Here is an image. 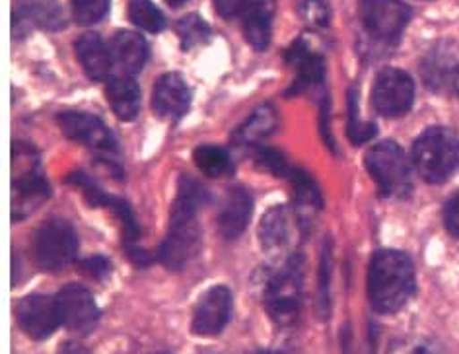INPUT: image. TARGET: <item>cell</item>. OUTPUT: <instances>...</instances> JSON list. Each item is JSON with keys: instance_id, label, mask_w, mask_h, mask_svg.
<instances>
[{"instance_id": "1", "label": "cell", "mask_w": 459, "mask_h": 354, "mask_svg": "<svg viewBox=\"0 0 459 354\" xmlns=\"http://www.w3.org/2000/svg\"><path fill=\"white\" fill-rule=\"evenodd\" d=\"M206 191L191 177H181L178 197L171 207L169 232L160 247V261L171 271H181L199 247L197 214Z\"/></svg>"}, {"instance_id": "2", "label": "cell", "mask_w": 459, "mask_h": 354, "mask_svg": "<svg viewBox=\"0 0 459 354\" xmlns=\"http://www.w3.org/2000/svg\"><path fill=\"white\" fill-rule=\"evenodd\" d=\"M415 292L412 261L395 249H382L372 257L368 271V298L376 312L395 314Z\"/></svg>"}, {"instance_id": "3", "label": "cell", "mask_w": 459, "mask_h": 354, "mask_svg": "<svg viewBox=\"0 0 459 354\" xmlns=\"http://www.w3.org/2000/svg\"><path fill=\"white\" fill-rule=\"evenodd\" d=\"M412 164L429 184H442L459 166V139L444 127L424 131L412 144Z\"/></svg>"}, {"instance_id": "4", "label": "cell", "mask_w": 459, "mask_h": 354, "mask_svg": "<svg viewBox=\"0 0 459 354\" xmlns=\"http://www.w3.org/2000/svg\"><path fill=\"white\" fill-rule=\"evenodd\" d=\"M304 300V272L302 261L289 259L277 275L271 277L265 289V307L273 322L279 325H290L302 310Z\"/></svg>"}, {"instance_id": "5", "label": "cell", "mask_w": 459, "mask_h": 354, "mask_svg": "<svg viewBox=\"0 0 459 354\" xmlns=\"http://www.w3.org/2000/svg\"><path fill=\"white\" fill-rule=\"evenodd\" d=\"M366 169L370 171L382 197H405L411 191V168L394 141L372 146L366 154Z\"/></svg>"}, {"instance_id": "6", "label": "cell", "mask_w": 459, "mask_h": 354, "mask_svg": "<svg viewBox=\"0 0 459 354\" xmlns=\"http://www.w3.org/2000/svg\"><path fill=\"white\" fill-rule=\"evenodd\" d=\"M31 249L41 269L56 272L71 265L76 259L78 236L68 222L51 219L38 228Z\"/></svg>"}, {"instance_id": "7", "label": "cell", "mask_w": 459, "mask_h": 354, "mask_svg": "<svg viewBox=\"0 0 459 354\" xmlns=\"http://www.w3.org/2000/svg\"><path fill=\"white\" fill-rule=\"evenodd\" d=\"M362 26L372 38L392 41L411 20V8L401 0H359Z\"/></svg>"}, {"instance_id": "8", "label": "cell", "mask_w": 459, "mask_h": 354, "mask_svg": "<svg viewBox=\"0 0 459 354\" xmlns=\"http://www.w3.org/2000/svg\"><path fill=\"white\" fill-rule=\"evenodd\" d=\"M374 108L385 117H399L407 113L415 99V84L399 68H384L374 82Z\"/></svg>"}, {"instance_id": "9", "label": "cell", "mask_w": 459, "mask_h": 354, "mask_svg": "<svg viewBox=\"0 0 459 354\" xmlns=\"http://www.w3.org/2000/svg\"><path fill=\"white\" fill-rule=\"evenodd\" d=\"M56 123H59L65 136L91 148V151H98L103 154L117 152V142H115L111 131L106 127V123L94 116H90V113L65 111L56 117Z\"/></svg>"}, {"instance_id": "10", "label": "cell", "mask_w": 459, "mask_h": 354, "mask_svg": "<svg viewBox=\"0 0 459 354\" xmlns=\"http://www.w3.org/2000/svg\"><path fill=\"white\" fill-rule=\"evenodd\" d=\"M16 317L22 331L31 339L43 341L55 333L61 324L56 300L43 294L26 296L16 307Z\"/></svg>"}, {"instance_id": "11", "label": "cell", "mask_w": 459, "mask_h": 354, "mask_svg": "<svg viewBox=\"0 0 459 354\" xmlns=\"http://www.w3.org/2000/svg\"><path fill=\"white\" fill-rule=\"evenodd\" d=\"M56 307H59L61 324L78 333H88L96 327L100 319V307L84 287L68 284L56 294Z\"/></svg>"}, {"instance_id": "12", "label": "cell", "mask_w": 459, "mask_h": 354, "mask_svg": "<svg viewBox=\"0 0 459 354\" xmlns=\"http://www.w3.org/2000/svg\"><path fill=\"white\" fill-rule=\"evenodd\" d=\"M232 292L226 287H214L199 300L193 312L191 329L199 337H214L222 333L232 315Z\"/></svg>"}, {"instance_id": "13", "label": "cell", "mask_w": 459, "mask_h": 354, "mask_svg": "<svg viewBox=\"0 0 459 354\" xmlns=\"http://www.w3.org/2000/svg\"><path fill=\"white\" fill-rule=\"evenodd\" d=\"M191 106V92L179 74L169 73L158 80L152 94V108L156 116L168 121H178L186 116Z\"/></svg>"}, {"instance_id": "14", "label": "cell", "mask_w": 459, "mask_h": 354, "mask_svg": "<svg viewBox=\"0 0 459 354\" xmlns=\"http://www.w3.org/2000/svg\"><path fill=\"white\" fill-rule=\"evenodd\" d=\"M294 214L289 207H273L259 224V242L265 254L277 257L289 249L294 234Z\"/></svg>"}, {"instance_id": "15", "label": "cell", "mask_w": 459, "mask_h": 354, "mask_svg": "<svg viewBox=\"0 0 459 354\" xmlns=\"http://www.w3.org/2000/svg\"><path fill=\"white\" fill-rule=\"evenodd\" d=\"M251 212H254V201L244 187H232L222 201L218 211V232L226 239H236L242 236L247 228Z\"/></svg>"}, {"instance_id": "16", "label": "cell", "mask_w": 459, "mask_h": 354, "mask_svg": "<svg viewBox=\"0 0 459 354\" xmlns=\"http://www.w3.org/2000/svg\"><path fill=\"white\" fill-rule=\"evenodd\" d=\"M16 18L49 31H59L66 26L59 0H14V20Z\"/></svg>"}, {"instance_id": "17", "label": "cell", "mask_w": 459, "mask_h": 354, "mask_svg": "<svg viewBox=\"0 0 459 354\" xmlns=\"http://www.w3.org/2000/svg\"><path fill=\"white\" fill-rule=\"evenodd\" d=\"M111 56L123 74L133 76L143 71L148 59V45L143 36L134 31H117L111 41Z\"/></svg>"}, {"instance_id": "18", "label": "cell", "mask_w": 459, "mask_h": 354, "mask_svg": "<svg viewBox=\"0 0 459 354\" xmlns=\"http://www.w3.org/2000/svg\"><path fill=\"white\" fill-rule=\"evenodd\" d=\"M274 0H247L244 10V36L251 47L265 51L271 43Z\"/></svg>"}, {"instance_id": "19", "label": "cell", "mask_w": 459, "mask_h": 354, "mask_svg": "<svg viewBox=\"0 0 459 354\" xmlns=\"http://www.w3.org/2000/svg\"><path fill=\"white\" fill-rule=\"evenodd\" d=\"M76 55L84 73L91 80H106L111 73V49L103 43L98 33H84L76 39Z\"/></svg>"}, {"instance_id": "20", "label": "cell", "mask_w": 459, "mask_h": 354, "mask_svg": "<svg viewBox=\"0 0 459 354\" xmlns=\"http://www.w3.org/2000/svg\"><path fill=\"white\" fill-rule=\"evenodd\" d=\"M108 101L115 116L121 121L136 119L141 111V88L131 76L111 78L106 88Z\"/></svg>"}, {"instance_id": "21", "label": "cell", "mask_w": 459, "mask_h": 354, "mask_svg": "<svg viewBox=\"0 0 459 354\" xmlns=\"http://www.w3.org/2000/svg\"><path fill=\"white\" fill-rule=\"evenodd\" d=\"M286 61H289L298 73V78L292 88L294 94H300L307 86L317 84L324 80V73H325L324 61H321L319 55H314L309 51L304 41H296L292 47L286 51Z\"/></svg>"}, {"instance_id": "22", "label": "cell", "mask_w": 459, "mask_h": 354, "mask_svg": "<svg viewBox=\"0 0 459 354\" xmlns=\"http://www.w3.org/2000/svg\"><path fill=\"white\" fill-rule=\"evenodd\" d=\"M277 123H279L277 111H274L271 106H263L247 119L244 127L238 131V141L254 146L257 141L263 139V136L273 133L274 127H277Z\"/></svg>"}, {"instance_id": "23", "label": "cell", "mask_w": 459, "mask_h": 354, "mask_svg": "<svg viewBox=\"0 0 459 354\" xmlns=\"http://www.w3.org/2000/svg\"><path fill=\"white\" fill-rule=\"evenodd\" d=\"M193 160L197 168L203 171L204 176L209 177H221L228 174L230 168H232V160H230V154L221 146H199L197 151L193 152Z\"/></svg>"}, {"instance_id": "24", "label": "cell", "mask_w": 459, "mask_h": 354, "mask_svg": "<svg viewBox=\"0 0 459 354\" xmlns=\"http://www.w3.org/2000/svg\"><path fill=\"white\" fill-rule=\"evenodd\" d=\"M129 18L136 28L158 33L166 28V18L152 0H129Z\"/></svg>"}, {"instance_id": "25", "label": "cell", "mask_w": 459, "mask_h": 354, "mask_svg": "<svg viewBox=\"0 0 459 354\" xmlns=\"http://www.w3.org/2000/svg\"><path fill=\"white\" fill-rule=\"evenodd\" d=\"M176 31H178L183 51L197 47V45L206 43L211 38L209 24H206V22L197 14H189L186 18H181L176 24Z\"/></svg>"}, {"instance_id": "26", "label": "cell", "mask_w": 459, "mask_h": 354, "mask_svg": "<svg viewBox=\"0 0 459 354\" xmlns=\"http://www.w3.org/2000/svg\"><path fill=\"white\" fill-rule=\"evenodd\" d=\"M109 0H73V14L78 24L91 26L106 18Z\"/></svg>"}, {"instance_id": "27", "label": "cell", "mask_w": 459, "mask_h": 354, "mask_svg": "<svg viewBox=\"0 0 459 354\" xmlns=\"http://www.w3.org/2000/svg\"><path fill=\"white\" fill-rule=\"evenodd\" d=\"M357 113V96H354V90L351 92V117H349V136L354 144H362L370 141L376 134V125L374 123H362L359 121Z\"/></svg>"}, {"instance_id": "28", "label": "cell", "mask_w": 459, "mask_h": 354, "mask_svg": "<svg viewBox=\"0 0 459 354\" xmlns=\"http://www.w3.org/2000/svg\"><path fill=\"white\" fill-rule=\"evenodd\" d=\"M302 16L314 26H325L329 20V10L324 0H302Z\"/></svg>"}, {"instance_id": "29", "label": "cell", "mask_w": 459, "mask_h": 354, "mask_svg": "<svg viewBox=\"0 0 459 354\" xmlns=\"http://www.w3.org/2000/svg\"><path fill=\"white\" fill-rule=\"evenodd\" d=\"M80 271H82L84 275L90 279L101 281L111 272V263L103 255H94V257H88L80 263Z\"/></svg>"}, {"instance_id": "30", "label": "cell", "mask_w": 459, "mask_h": 354, "mask_svg": "<svg viewBox=\"0 0 459 354\" xmlns=\"http://www.w3.org/2000/svg\"><path fill=\"white\" fill-rule=\"evenodd\" d=\"M389 354H440V350L429 341L407 339V341H401V342H397V345H394V349L389 350Z\"/></svg>"}, {"instance_id": "31", "label": "cell", "mask_w": 459, "mask_h": 354, "mask_svg": "<svg viewBox=\"0 0 459 354\" xmlns=\"http://www.w3.org/2000/svg\"><path fill=\"white\" fill-rule=\"evenodd\" d=\"M444 222H446L447 232L459 237V193H455V195L446 203Z\"/></svg>"}, {"instance_id": "32", "label": "cell", "mask_w": 459, "mask_h": 354, "mask_svg": "<svg viewBox=\"0 0 459 354\" xmlns=\"http://www.w3.org/2000/svg\"><path fill=\"white\" fill-rule=\"evenodd\" d=\"M246 6H247V0H214L216 13L226 20L244 14Z\"/></svg>"}, {"instance_id": "33", "label": "cell", "mask_w": 459, "mask_h": 354, "mask_svg": "<svg viewBox=\"0 0 459 354\" xmlns=\"http://www.w3.org/2000/svg\"><path fill=\"white\" fill-rule=\"evenodd\" d=\"M327 272H329V265H327V254H324V263H321V304L329 306V287H327Z\"/></svg>"}, {"instance_id": "34", "label": "cell", "mask_w": 459, "mask_h": 354, "mask_svg": "<svg viewBox=\"0 0 459 354\" xmlns=\"http://www.w3.org/2000/svg\"><path fill=\"white\" fill-rule=\"evenodd\" d=\"M59 354H90L86 347L80 345V342H65V345L59 349Z\"/></svg>"}, {"instance_id": "35", "label": "cell", "mask_w": 459, "mask_h": 354, "mask_svg": "<svg viewBox=\"0 0 459 354\" xmlns=\"http://www.w3.org/2000/svg\"><path fill=\"white\" fill-rule=\"evenodd\" d=\"M166 3L171 6V8H179L187 3V0H166Z\"/></svg>"}, {"instance_id": "36", "label": "cell", "mask_w": 459, "mask_h": 354, "mask_svg": "<svg viewBox=\"0 0 459 354\" xmlns=\"http://www.w3.org/2000/svg\"><path fill=\"white\" fill-rule=\"evenodd\" d=\"M251 354H277V352H273V350H255V352H251Z\"/></svg>"}]
</instances>
